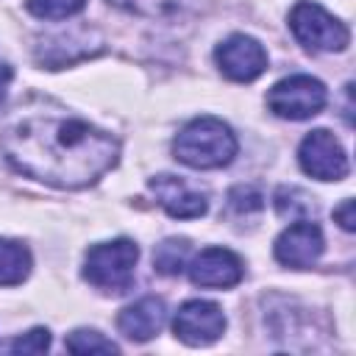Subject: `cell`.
<instances>
[{"mask_svg": "<svg viewBox=\"0 0 356 356\" xmlns=\"http://www.w3.org/2000/svg\"><path fill=\"white\" fill-rule=\"evenodd\" d=\"M6 159L28 178L58 189H81L108 172L120 156L111 134L61 111H33L0 139Z\"/></svg>", "mask_w": 356, "mask_h": 356, "instance_id": "obj_1", "label": "cell"}, {"mask_svg": "<svg viewBox=\"0 0 356 356\" xmlns=\"http://www.w3.org/2000/svg\"><path fill=\"white\" fill-rule=\"evenodd\" d=\"M172 153L178 161L195 170L225 167L236 156V136L217 117H197L181 128L172 142Z\"/></svg>", "mask_w": 356, "mask_h": 356, "instance_id": "obj_2", "label": "cell"}, {"mask_svg": "<svg viewBox=\"0 0 356 356\" xmlns=\"http://www.w3.org/2000/svg\"><path fill=\"white\" fill-rule=\"evenodd\" d=\"M139 248L131 239H114V242H100L86 250L83 261V278L103 289V292H125L134 281Z\"/></svg>", "mask_w": 356, "mask_h": 356, "instance_id": "obj_3", "label": "cell"}, {"mask_svg": "<svg viewBox=\"0 0 356 356\" xmlns=\"http://www.w3.org/2000/svg\"><path fill=\"white\" fill-rule=\"evenodd\" d=\"M289 28L295 33V39L309 47V50H320V53H337L345 50L350 42V33L345 28V22H339L337 17H331L323 6L317 3H298L289 14Z\"/></svg>", "mask_w": 356, "mask_h": 356, "instance_id": "obj_4", "label": "cell"}, {"mask_svg": "<svg viewBox=\"0 0 356 356\" xmlns=\"http://www.w3.org/2000/svg\"><path fill=\"white\" fill-rule=\"evenodd\" d=\"M328 95L323 81L312 78V75H289L284 81H278L270 92H267V106L273 114L284 117V120H306L320 114V108L325 106Z\"/></svg>", "mask_w": 356, "mask_h": 356, "instance_id": "obj_5", "label": "cell"}, {"mask_svg": "<svg viewBox=\"0 0 356 356\" xmlns=\"http://www.w3.org/2000/svg\"><path fill=\"white\" fill-rule=\"evenodd\" d=\"M298 161L303 172L317 181H339L348 175V156L339 139L325 128L306 134V139L298 147Z\"/></svg>", "mask_w": 356, "mask_h": 356, "instance_id": "obj_6", "label": "cell"}, {"mask_svg": "<svg viewBox=\"0 0 356 356\" xmlns=\"http://www.w3.org/2000/svg\"><path fill=\"white\" fill-rule=\"evenodd\" d=\"M172 331L181 342L200 348V345H211L222 337L225 331V314L217 303L211 300H186L172 320Z\"/></svg>", "mask_w": 356, "mask_h": 356, "instance_id": "obj_7", "label": "cell"}, {"mask_svg": "<svg viewBox=\"0 0 356 356\" xmlns=\"http://www.w3.org/2000/svg\"><path fill=\"white\" fill-rule=\"evenodd\" d=\"M217 67L225 78L236 81V83H248L256 81L264 70H267V53L264 47L245 33H234L228 36L217 50H214Z\"/></svg>", "mask_w": 356, "mask_h": 356, "instance_id": "obj_8", "label": "cell"}, {"mask_svg": "<svg viewBox=\"0 0 356 356\" xmlns=\"http://www.w3.org/2000/svg\"><path fill=\"white\" fill-rule=\"evenodd\" d=\"M323 231L317 222L312 220H298L295 225H289L286 231H281V236L275 239V259L284 267L292 270H306L312 267L320 256H323Z\"/></svg>", "mask_w": 356, "mask_h": 356, "instance_id": "obj_9", "label": "cell"}, {"mask_svg": "<svg viewBox=\"0 0 356 356\" xmlns=\"http://www.w3.org/2000/svg\"><path fill=\"white\" fill-rule=\"evenodd\" d=\"M150 192L156 195L159 206L170 217H178V220H195V217L206 214V209H209L206 195L197 192V189H192L178 175H156L150 181Z\"/></svg>", "mask_w": 356, "mask_h": 356, "instance_id": "obj_10", "label": "cell"}, {"mask_svg": "<svg viewBox=\"0 0 356 356\" xmlns=\"http://www.w3.org/2000/svg\"><path fill=\"white\" fill-rule=\"evenodd\" d=\"M189 278L195 286L225 289L242 281V261L228 248H206L189 264Z\"/></svg>", "mask_w": 356, "mask_h": 356, "instance_id": "obj_11", "label": "cell"}, {"mask_svg": "<svg viewBox=\"0 0 356 356\" xmlns=\"http://www.w3.org/2000/svg\"><path fill=\"white\" fill-rule=\"evenodd\" d=\"M164 320H167V306L161 298H142L131 306H125L117 317V328L122 337L134 339V342H147L153 339L161 328H164Z\"/></svg>", "mask_w": 356, "mask_h": 356, "instance_id": "obj_12", "label": "cell"}, {"mask_svg": "<svg viewBox=\"0 0 356 356\" xmlns=\"http://www.w3.org/2000/svg\"><path fill=\"white\" fill-rule=\"evenodd\" d=\"M31 273V253L22 242L0 239V286H17Z\"/></svg>", "mask_w": 356, "mask_h": 356, "instance_id": "obj_13", "label": "cell"}, {"mask_svg": "<svg viewBox=\"0 0 356 356\" xmlns=\"http://www.w3.org/2000/svg\"><path fill=\"white\" fill-rule=\"evenodd\" d=\"M186 256H189V242L186 239H164L153 253V264L164 275H178L186 264Z\"/></svg>", "mask_w": 356, "mask_h": 356, "instance_id": "obj_14", "label": "cell"}, {"mask_svg": "<svg viewBox=\"0 0 356 356\" xmlns=\"http://www.w3.org/2000/svg\"><path fill=\"white\" fill-rule=\"evenodd\" d=\"M108 3L122 8V11H131L136 17L164 19V17H172L175 11H181L186 0H108Z\"/></svg>", "mask_w": 356, "mask_h": 356, "instance_id": "obj_15", "label": "cell"}, {"mask_svg": "<svg viewBox=\"0 0 356 356\" xmlns=\"http://www.w3.org/2000/svg\"><path fill=\"white\" fill-rule=\"evenodd\" d=\"M64 345H67L70 353H117L120 350L117 342L106 339L95 328H78V331H72Z\"/></svg>", "mask_w": 356, "mask_h": 356, "instance_id": "obj_16", "label": "cell"}, {"mask_svg": "<svg viewBox=\"0 0 356 356\" xmlns=\"http://www.w3.org/2000/svg\"><path fill=\"white\" fill-rule=\"evenodd\" d=\"M25 6L39 19H67L78 14L86 6V0H28Z\"/></svg>", "mask_w": 356, "mask_h": 356, "instance_id": "obj_17", "label": "cell"}, {"mask_svg": "<svg viewBox=\"0 0 356 356\" xmlns=\"http://www.w3.org/2000/svg\"><path fill=\"white\" fill-rule=\"evenodd\" d=\"M275 209L281 217H289V220H303L309 211H314L312 200L300 189H286V186L275 192Z\"/></svg>", "mask_w": 356, "mask_h": 356, "instance_id": "obj_18", "label": "cell"}, {"mask_svg": "<svg viewBox=\"0 0 356 356\" xmlns=\"http://www.w3.org/2000/svg\"><path fill=\"white\" fill-rule=\"evenodd\" d=\"M50 348V331L47 328H31L28 334L11 339L8 350L11 353H22V356H36V353H44Z\"/></svg>", "mask_w": 356, "mask_h": 356, "instance_id": "obj_19", "label": "cell"}, {"mask_svg": "<svg viewBox=\"0 0 356 356\" xmlns=\"http://www.w3.org/2000/svg\"><path fill=\"white\" fill-rule=\"evenodd\" d=\"M228 200H231V209H236L239 214H248V211H259L264 203H261V195L253 189V186H236L231 195H228Z\"/></svg>", "mask_w": 356, "mask_h": 356, "instance_id": "obj_20", "label": "cell"}, {"mask_svg": "<svg viewBox=\"0 0 356 356\" xmlns=\"http://www.w3.org/2000/svg\"><path fill=\"white\" fill-rule=\"evenodd\" d=\"M334 217L339 220V225L345 228V231H353L356 228V217H353V200L348 197V200H342V206L339 209H334Z\"/></svg>", "mask_w": 356, "mask_h": 356, "instance_id": "obj_21", "label": "cell"}, {"mask_svg": "<svg viewBox=\"0 0 356 356\" xmlns=\"http://www.w3.org/2000/svg\"><path fill=\"white\" fill-rule=\"evenodd\" d=\"M11 78H14L11 67H8V64H0V103L6 100V92H8V83H11Z\"/></svg>", "mask_w": 356, "mask_h": 356, "instance_id": "obj_22", "label": "cell"}]
</instances>
